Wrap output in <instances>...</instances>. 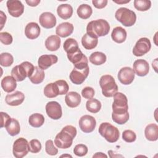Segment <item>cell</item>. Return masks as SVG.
I'll use <instances>...</instances> for the list:
<instances>
[{"label": "cell", "instance_id": "52a82bcc", "mask_svg": "<svg viewBox=\"0 0 158 158\" xmlns=\"http://www.w3.org/2000/svg\"><path fill=\"white\" fill-rule=\"evenodd\" d=\"M112 107L113 114H123L128 112V99L127 96L120 92H117L114 95V102Z\"/></svg>", "mask_w": 158, "mask_h": 158}, {"label": "cell", "instance_id": "7bdbcfd3", "mask_svg": "<svg viewBox=\"0 0 158 158\" xmlns=\"http://www.w3.org/2000/svg\"><path fill=\"white\" fill-rule=\"evenodd\" d=\"M88 148L83 144H77L73 149V153L79 157H83L88 153Z\"/></svg>", "mask_w": 158, "mask_h": 158}, {"label": "cell", "instance_id": "e575fe53", "mask_svg": "<svg viewBox=\"0 0 158 158\" xmlns=\"http://www.w3.org/2000/svg\"><path fill=\"white\" fill-rule=\"evenodd\" d=\"M86 108L91 113H98L101 109V102L96 99H90L86 103Z\"/></svg>", "mask_w": 158, "mask_h": 158}, {"label": "cell", "instance_id": "9c48e42d", "mask_svg": "<svg viewBox=\"0 0 158 158\" xmlns=\"http://www.w3.org/2000/svg\"><path fill=\"white\" fill-rule=\"evenodd\" d=\"M151 48V43L148 38H141L136 43L133 49V54L137 57L142 56L148 52Z\"/></svg>", "mask_w": 158, "mask_h": 158}, {"label": "cell", "instance_id": "ffe728a7", "mask_svg": "<svg viewBox=\"0 0 158 158\" xmlns=\"http://www.w3.org/2000/svg\"><path fill=\"white\" fill-rule=\"evenodd\" d=\"M11 76L16 80V81H22L28 77L27 71L23 63L13 67L11 70Z\"/></svg>", "mask_w": 158, "mask_h": 158}, {"label": "cell", "instance_id": "83f0119b", "mask_svg": "<svg viewBox=\"0 0 158 158\" xmlns=\"http://www.w3.org/2000/svg\"><path fill=\"white\" fill-rule=\"evenodd\" d=\"M5 128L10 136H15L18 135L20 131V126L17 120L11 118L6 123Z\"/></svg>", "mask_w": 158, "mask_h": 158}, {"label": "cell", "instance_id": "bcb514c9", "mask_svg": "<svg viewBox=\"0 0 158 158\" xmlns=\"http://www.w3.org/2000/svg\"><path fill=\"white\" fill-rule=\"evenodd\" d=\"M92 3L96 8L101 9L106 6L107 0H93Z\"/></svg>", "mask_w": 158, "mask_h": 158}, {"label": "cell", "instance_id": "ba28073f", "mask_svg": "<svg viewBox=\"0 0 158 158\" xmlns=\"http://www.w3.org/2000/svg\"><path fill=\"white\" fill-rule=\"evenodd\" d=\"M29 152V145L28 141L24 138H19L16 139L13 144L12 152L16 158H22Z\"/></svg>", "mask_w": 158, "mask_h": 158}, {"label": "cell", "instance_id": "3957f363", "mask_svg": "<svg viewBox=\"0 0 158 158\" xmlns=\"http://www.w3.org/2000/svg\"><path fill=\"white\" fill-rule=\"evenodd\" d=\"M110 30L109 23L104 19H98L89 22L86 27V33L98 38L107 35Z\"/></svg>", "mask_w": 158, "mask_h": 158}, {"label": "cell", "instance_id": "5bb4252c", "mask_svg": "<svg viewBox=\"0 0 158 158\" xmlns=\"http://www.w3.org/2000/svg\"><path fill=\"white\" fill-rule=\"evenodd\" d=\"M6 5L9 14L14 17H19L23 13L24 6L19 0H8Z\"/></svg>", "mask_w": 158, "mask_h": 158}, {"label": "cell", "instance_id": "836d02e7", "mask_svg": "<svg viewBox=\"0 0 158 158\" xmlns=\"http://www.w3.org/2000/svg\"><path fill=\"white\" fill-rule=\"evenodd\" d=\"M44 94L48 98H53L59 95L58 88L56 83H50L44 88Z\"/></svg>", "mask_w": 158, "mask_h": 158}, {"label": "cell", "instance_id": "74e56055", "mask_svg": "<svg viewBox=\"0 0 158 158\" xmlns=\"http://www.w3.org/2000/svg\"><path fill=\"white\" fill-rule=\"evenodd\" d=\"M112 118L114 122L119 125L125 124L129 119V113L123 114H115L112 113Z\"/></svg>", "mask_w": 158, "mask_h": 158}, {"label": "cell", "instance_id": "4dcf8cb0", "mask_svg": "<svg viewBox=\"0 0 158 158\" xmlns=\"http://www.w3.org/2000/svg\"><path fill=\"white\" fill-rule=\"evenodd\" d=\"M107 60V57L105 54L101 52H93L89 57V60L91 63L95 65H100L106 62Z\"/></svg>", "mask_w": 158, "mask_h": 158}, {"label": "cell", "instance_id": "60d3db41", "mask_svg": "<svg viewBox=\"0 0 158 158\" xmlns=\"http://www.w3.org/2000/svg\"><path fill=\"white\" fill-rule=\"evenodd\" d=\"M45 151L50 156H55L58 153V149L54 145L52 140L48 139L45 143Z\"/></svg>", "mask_w": 158, "mask_h": 158}, {"label": "cell", "instance_id": "277c9868", "mask_svg": "<svg viewBox=\"0 0 158 158\" xmlns=\"http://www.w3.org/2000/svg\"><path fill=\"white\" fill-rule=\"evenodd\" d=\"M99 85L102 94L107 98L114 96L118 91V86L114 77L110 75H102L99 80Z\"/></svg>", "mask_w": 158, "mask_h": 158}, {"label": "cell", "instance_id": "cb8c5ba5", "mask_svg": "<svg viewBox=\"0 0 158 158\" xmlns=\"http://www.w3.org/2000/svg\"><path fill=\"white\" fill-rule=\"evenodd\" d=\"M1 85L3 90L7 93L12 92L17 87L16 80L12 76L4 77L1 80Z\"/></svg>", "mask_w": 158, "mask_h": 158}, {"label": "cell", "instance_id": "ac0fdd59", "mask_svg": "<svg viewBox=\"0 0 158 158\" xmlns=\"http://www.w3.org/2000/svg\"><path fill=\"white\" fill-rule=\"evenodd\" d=\"M24 94L19 91H16L12 94L6 95L5 101L7 104L10 106H17L20 105L24 101Z\"/></svg>", "mask_w": 158, "mask_h": 158}, {"label": "cell", "instance_id": "f546056e", "mask_svg": "<svg viewBox=\"0 0 158 158\" xmlns=\"http://www.w3.org/2000/svg\"><path fill=\"white\" fill-rule=\"evenodd\" d=\"M45 74L43 70L41 69L39 67L35 66L34 71L32 75L28 78L31 82L33 84H40L44 79Z\"/></svg>", "mask_w": 158, "mask_h": 158}, {"label": "cell", "instance_id": "f5cc1de1", "mask_svg": "<svg viewBox=\"0 0 158 158\" xmlns=\"http://www.w3.org/2000/svg\"><path fill=\"white\" fill-rule=\"evenodd\" d=\"M60 157H72V156H70V155H62V156H61Z\"/></svg>", "mask_w": 158, "mask_h": 158}, {"label": "cell", "instance_id": "7dc6e473", "mask_svg": "<svg viewBox=\"0 0 158 158\" xmlns=\"http://www.w3.org/2000/svg\"><path fill=\"white\" fill-rule=\"evenodd\" d=\"M1 127L3 128L5 127L6 123L11 118L10 116L6 112H1Z\"/></svg>", "mask_w": 158, "mask_h": 158}, {"label": "cell", "instance_id": "30bf717a", "mask_svg": "<svg viewBox=\"0 0 158 158\" xmlns=\"http://www.w3.org/2000/svg\"><path fill=\"white\" fill-rule=\"evenodd\" d=\"M89 72V67L83 69L74 68L70 72L69 78L71 81L75 85H80L84 82L87 78Z\"/></svg>", "mask_w": 158, "mask_h": 158}, {"label": "cell", "instance_id": "d4e9b609", "mask_svg": "<svg viewBox=\"0 0 158 158\" xmlns=\"http://www.w3.org/2000/svg\"><path fill=\"white\" fill-rule=\"evenodd\" d=\"M127 35L126 30L121 27L114 28L111 33L112 39L117 43H123L127 38Z\"/></svg>", "mask_w": 158, "mask_h": 158}, {"label": "cell", "instance_id": "f35d334b", "mask_svg": "<svg viewBox=\"0 0 158 158\" xmlns=\"http://www.w3.org/2000/svg\"><path fill=\"white\" fill-rule=\"evenodd\" d=\"M55 83H56L58 88L59 95H63L67 93L69 86L66 81L64 80H59L55 81Z\"/></svg>", "mask_w": 158, "mask_h": 158}, {"label": "cell", "instance_id": "8992f818", "mask_svg": "<svg viewBox=\"0 0 158 158\" xmlns=\"http://www.w3.org/2000/svg\"><path fill=\"white\" fill-rule=\"evenodd\" d=\"M115 17L125 27L133 26L136 20L135 12L126 7H120L117 10Z\"/></svg>", "mask_w": 158, "mask_h": 158}, {"label": "cell", "instance_id": "f907efd6", "mask_svg": "<svg viewBox=\"0 0 158 158\" xmlns=\"http://www.w3.org/2000/svg\"><path fill=\"white\" fill-rule=\"evenodd\" d=\"M107 157V156L103 154L102 152H96L94 155H93V157Z\"/></svg>", "mask_w": 158, "mask_h": 158}, {"label": "cell", "instance_id": "9a60e30c", "mask_svg": "<svg viewBox=\"0 0 158 158\" xmlns=\"http://www.w3.org/2000/svg\"><path fill=\"white\" fill-rule=\"evenodd\" d=\"M40 25L44 28L49 29L54 27L56 25V18L55 15L49 12L42 13L39 18Z\"/></svg>", "mask_w": 158, "mask_h": 158}, {"label": "cell", "instance_id": "7c38bea8", "mask_svg": "<svg viewBox=\"0 0 158 158\" xmlns=\"http://www.w3.org/2000/svg\"><path fill=\"white\" fill-rule=\"evenodd\" d=\"M46 112L48 116L53 120H58L62 115L61 106L56 101L48 102L46 105Z\"/></svg>", "mask_w": 158, "mask_h": 158}, {"label": "cell", "instance_id": "5b68a950", "mask_svg": "<svg viewBox=\"0 0 158 158\" xmlns=\"http://www.w3.org/2000/svg\"><path fill=\"white\" fill-rule=\"evenodd\" d=\"M99 133L109 143L116 142L120 136L118 129L108 122L101 123L99 127Z\"/></svg>", "mask_w": 158, "mask_h": 158}, {"label": "cell", "instance_id": "d6a6232c", "mask_svg": "<svg viewBox=\"0 0 158 158\" xmlns=\"http://www.w3.org/2000/svg\"><path fill=\"white\" fill-rule=\"evenodd\" d=\"M77 12L80 18L82 19H87L91 15L93 10L90 6L86 4H83L78 7Z\"/></svg>", "mask_w": 158, "mask_h": 158}, {"label": "cell", "instance_id": "484cf974", "mask_svg": "<svg viewBox=\"0 0 158 158\" xmlns=\"http://www.w3.org/2000/svg\"><path fill=\"white\" fill-rule=\"evenodd\" d=\"M60 39L57 35H51L45 41L46 49L51 51H55L59 49L60 46Z\"/></svg>", "mask_w": 158, "mask_h": 158}, {"label": "cell", "instance_id": "7a4b0ae2", "mask_svg": "<svg viewBox=\"0 0 158 158\" xmlns=\"http://www.w3.org/2000/svg\"><path fill=\"white\" fill-rule=\"evenodd\" d=\"M77 135V129L72 125H67L56 136L54 143L60 149L69 148L73 143V139Z\"/></svg>", "mask_w": 158, "mask_h": 158}, {"label": "cell", "instance_id": "8d00e7d4", "mask_svg": "<svg viewBox=\"0 0 158 158\" xmlns=\"http://www.w3.org/2000/svg\"><path fill=\"white\" fill-rule=\"evenodd\" d=\"M14 62V57L10 53L2 52L0 55V64L3 67H9Z\"/></svg>", "mask_w": 158, "mask_h": 158}, {"label": "cell", "instance_id": "7402d4cb", "mask_svg": "<svg viewBox=\"0 0 158 158\" xmlns=\"http://www.w3.org/2000/svg\"><path fill=\"white\" fill-rule=\"evenodd\" d=\"M65 102L69 107H76L78 106L81 102V96L77 92L70 91L66 94Z\"/></svg>", "mask_w": 158, "mask_h": 158}, {"label": "cell", "instance_id": "44dd1931", "mask_svg": "<svg viewBox=\"0 0 158 158\" xmlns=\"http://www.w3.org/2000/svg\"><path fill=\"white\" fill-rule=\"evenodd\" d=\"M73 31V25L69 22H63L59 24L56 29L57 36L65 38L70 36Z\"/></svg>", "mask_w": 158, "mask_h": 158}, {"label": "cell", "instance_id": "d590c367", "mask_svg": "<svg viewBox=\"0 0 158 158\" xmlns=\"http://www.w3.org/2000/svg\"><path fill=\"white\" fill-rule=\"evenodd\" d=\"M151 2L149 0H135L134 7L139 11H146L150 9Z\"/></svg>", "mask_w": 158, "mask_h": 158}, {"label": "cell", "instance_id": "ee69618b", "mask_svg": "<svg viewBox=\"0 0 158 158\" xmlns=\"http://www.w3.org/2000/svg\"><path fill=\"white\" fill-rule=\"evenodd\" d=\"M0 41L5 45H9L12 43L13 38L12 35L8 32H1L0 33Z\"/></svg>", "mask_w": 158, "mask_h": 158}, {"label": "cell", "instance_id": "6da1fadb", "mask_svg": "<svg viewBox=\"0 0 158 158\" xmlns=\"http://www.w3.org/2000/svg\"><path fill=\"white\" fill-rule=\"evenodd\" d=\"M63 48L67 52L68 59L73 63L74 68L83 69L88 67V58L80 49L78 44L75 39H67L64 43Z\"/></svg>", "mask_w": 158, "mask_h": 158}, {"label": "cell", "instance_id": "b9f144b4", "mask_svg": "<svg viewBox=\"0 0 158 158\" xmlns=\"http://www.w3.org/2000/svg\"><path fill=\"white\" fill-rule=\"evenodd\" d=\"M123 139L127 143H133L136 139L135 133L131 130H126L122 133Z\"/></svg>", "mask_w": 158, "mask_h": 158}, {"label": "cell", "instance_id": "ab89813d", "mask_svg": "<svg viewBox=\"0 0 158 158\" xmlns=\"http://www.w3.org/2000/svg\"><path fill=\"white\" fill-rule=\"evenodd\" d=\"M29 151L32 153H38L39 152L42 148L40 141L36 139H31L29 143Z\"/></svg>", "mask_w": 158, "mask_h": 158}, {"label": "cell", "instance_id": "4316f807", "mask_svg": "<svg viewBox=\"0 0 158 158\" xmlns=\"http://www.w3.org/2000/svg\"><path fill=\"white\" fill-rule=\"evenodd\" d=\"M57 13L59 17L67 20L70 18L73 14V8L69 4H60L57 7Z\"/></svg>", "mask_w": 158, "mask_h": 158}, {"label": "cell", "instance_id": "1f68e13d", "mask_svg": "<svg viewBox=\"0 0 158 158\" xmlns=\"http://www.w3.org/2000/svg\"><path fill=\"white\" fill-rule=\"evenodd\" d=\"M28 123L33 127L39 128L44 123V117L42 114L39 113L33 114L28 118Z\"/></svg>", "mask_w": 158, "mask_h": 158}, {"label": "cell", "instance_id": "681fc988", "mask_svg": "<svg viewBox=\"0 0 158 158\" xmlns=\"http://www.w3.org/2000/svg\"><path fill=\"white\" fill-rule=\"evenodd\" d=\"M1 30L6 22V14H4V12L2 11H1Z\"/></svg>", "mask_w": 158, "mask_h": 158}, {"label": "cell", "instance_id": "e0dca14e", "mask_svg": "<svg viewBox=\"0 0 158 158\" xmlns=\"http://www.w3.org/2000/svg\"><path fill=\"white\" fill-rule=\"evenodd\" d=\"M133 67L135 73L139 77L146 76L149 71V64L144 59H138L135 60L133 64Z\"/></svg>", "mask_w": 158, "mask_h": 158}, {"label": "cell", "instance_id": "2e32d148", "mask_svg": "<svg viewBox=\"0 0 158 158\" xmlns=\"http://www.w3.org/2000/svg\"><path fill=\"white\" fill-rule=\"evenodd\" d=\"M58 57L53 54H44L41 56L38 60V67L42 70H46L52 65L57 63Z\"/></svg>", "mask_w": 158, "mask_h": 158}, {"label": "cell", "instance_id": "4fadbf2b", "mask_svg": "<svg viewBox=\"0 0 158 158\" xmlns=\"http://www.w3.org/2000/svg\"><path fill=\"white\" fill-rule=\"evenodd\" d=\"M135 73L133 69L130 67L122 68L118 73V79L121 83L125 85L131 84L135 78Z\"/></svg>", "mask_w": 158, "mask_h": 158}, {"label": "cell", "instance_id": "603a6c76", "mask_svg": "<svg viewBox=\"0 0 158 158\" xmlns=\"http://www.w3.org/2000/svg\"><path fill=\"white\" fill-rule=\"evenodd\" d=\"M146 138L151 141H156L158 139V126L156 123L148 125L144 130Z\"/></svg>", "mask_w": 158, "mask_h": 158}, {"label": "cell", "instance_id": "816d5d0a", "mask_svg": "<svg viewBox=\"0 0 158 158\" xmlns=\"http://www.w3.org/2000/svg\"><path fill=\"white\" fill-rule=\"evenodd\" d=\"M114 2H116V3H117V4H126V3H127V2H129L130 1V0H128V1H122V0H120V1H113Z\"/></svg>", "mask_w": 158, "mask_h": 158}, {"label": "cell", "instance_id": "d6986e66", "mask_svg": "<svg viewBox=\"0 0 158 158\" xmlns=\"http://www.w3.org/2000/svg\"><path fill=\"white\" fill-rule=\"evenodd\" d=\"M41 29L39 25L35 22L28 23L25 28V35L30 40H35L40 35Z\"/></svg>", "mask_w": 158, "mask_h": 158}, {"label": "cell", "instance_id": "f6af8a7d", "mask_svg": "<svg viewBox=\"0 0 158 158\" xmlns=\"http://www.w3.org/2000/svg\"><path fill=\"white\" fill-rule=\"evenodd\" d=\"M81 95L85 99H92L94 96V90L92 87L86 86L82 89Z\"/></svg>", "mask_w": 158, "mask_h": 158}, {"label": "cell", "instance_id": "f1b7e54d", "mask_svg": "<svg viewBox=\"0 0 158 158\" xmlns=\"http://www.w3.org/2000/svg\"><path fill=\"white\" fill-rule=\"evenodd\" d=\"M98 43V38L93 37L88 34H85L81 38V44L84 48L91 50L95 48Z\"/></svg>", "mask_w": 158, "mask_h": 158}, {"label": "cell", "instance_id": "c3c4849f", "mask_svg": "<svg viewBox=\"0 0 158 158\" xmlns=\"http://www.w3.org/2000/svg\"><path fill=\"white\" fill-rule=\"evenodd\" d=\"M27 4L31 7H35L40 2V0H26Z\"/></svg>", "mask_w": 158, "mask_h": 158}, {"label": "cell", "instance_id": "8fae6325", "mask_svg": "<svg viewBox=\"0 0 158 158\" xmlns=\"http://www.w3.org/2000/svg\"><path fill=\"white\" fill-rule=\"evenodd\" d=\"M96 125L95 118L89 115L82 116L79 120V127L82 131L86 133L92 132Z\"/></svg>", "mask_w": 158, "mask_h": 158}]
</instances>
